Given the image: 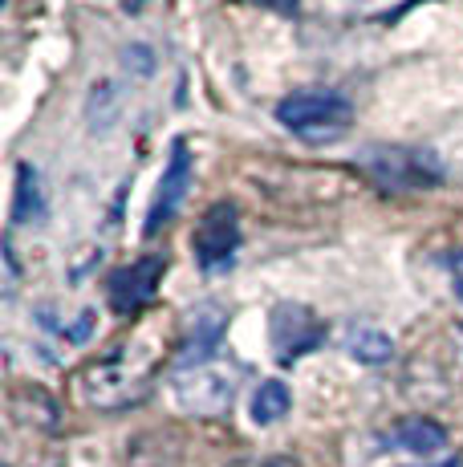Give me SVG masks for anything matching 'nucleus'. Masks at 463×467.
<instances>
[{"instance_id":"nucleus-1","label":"nucleus","mask_w":463,"mask_h":467,"mask_svg":"<svg viewBox=\"0 0 463 467\" xmlns=\"http://www.w3.org/2000/svg\"><path fill=\"white\" fill-rule=\"evenodd\" d=\"M155 349H142V346H122L118 354L102 358L94 362L90 370L82 374V399L98 410H118L139 402L142 394L150 390V379H155Z\"/></svg>"},{"instance_id":"nucleus-2","label":"nucleus","mask_w":463,"mask_h":467,"mask_svg":"<svg viewBox=\"0 0 463 467\" xmlns=\"http://www.w3.org/2000/svg\"><path fill=\"white\" fill-rule=\"evenodd\" d=\"M277 122L309 147H329L354 127V106L337 89H297L277 102Z\"/></svg>"},{"instance_id":"nucleus-3","label":"nucleus","mask_w":463,"mask_h":467,"mask_svg":"<svg viewBox=\"0 0 463 467\" xmlns=\"http://www.w3.org/2000/svg\"><path fill=\"white\" fill-rule=\"evenodd\" d=\"M358 167L366 171L382 192H427L443 179V163L435 150L423 147H398V142H374L362 147Z\"/></svg>"},{"instance_id":"nucleus-4","label":"nucleus","mask_w":463,"mask_h":467,"mask_svg":"<svg viewBox=\"0 0 463 467\" xmlns=\"http://www.w3.org/2000/svg\"><path fill=\"white\" fill-rule=\"evenodd\" d=\"M175 402L187 410V415L200 419H220L232 410V399H236V379L220 366H191V370L175 374Z\"/></svg>"},{"instance_id":"nucleus-5","label":"nucleus","mask_w":463,"mask_h":467,"mask_svg":"<svg viewBox=\"0 0 463 467\" xmlns=\"http://www.w3.org/2000/svg\"><path fill=\"white\" fill-rule=\"evenodd\" d=\"M322 341H325V321L309 305L281 301L269 313V346L281 362H297V358L314 354Z\"/></svg>"},{"instance_id":"nucleus-6","label":"nucleus","mask_w":463,"mask_h":467,"mask_svg":"<svg viewBox=\"0 0 463 467\" xmlns=\"http://www.w3.org/2000/svg\"><path fill=\"white\" fill-rule=\"evenodd\" d=\"M191 248H195V260H200L203 273H216V268H228L232 256L240 248V215L232 203H211L203 212L200 228L191 236Z\"/></svg>"},{"instance_id":"nucleus-7","label":"nucleus","mask_w":463,"mask_h":467,"mask_svg":"<svg viewBox=\"0 0 463 467\" xmlns=\"http://www.w3.org/2000/svg\"><path fill=\"white\" fill-rule=\"evenodd\" d=\"M187 187H191V150H187L183 139L171 142V159L163 167V179H159V192L150 200V212H147V223H142V236H155L159 228L171 223V215L180 212Z\"/></svg>"},{"instance_id":"nucleus-8","label":"nucleus","mask_w":463,"mask_h":467,"mask_svg":"<svg viewBox=\"0 0 463 467\" xmlns=\"http://www.w3.org/2000/svg\"><path fill=\"white\" fill-rule=\"evenodd\" d=\"M163 273H167V260L163 256H142V260H135V265L118 268V273L106 281V297H110L114 309L130 317V313H139L142 305L155 297Z\"/></svg>"},{"instance_id":"nucleus-9","label":"nucleus","mask_w":463,"mask_h":467,"mask_svg":"<svg viewBox=\"0 0 463 467\" xmlns=\"http://www.w3.org/2000/svg\"><path fill=\"white\" fill-rule=\"evenodd\" d=\"M224 326H228V313L220 305H200L191 313V337H187L183 354H180V366L191 370V366H208V358L216 354L220 337H224Z\"/></svg>"},{"instance_id":"nucleus-10","label":"nucleus","mask_w":463,"mask_h":467,"mask_svg":"<svg viewBox=\"0 0 463 467\" xmlns=\"http://www.w3.org/2000/svg\"><path fill=\"white\" fill-rule=\"evenodd\" d=\"M390 443L411 455L431 460V455H439L443 447H448V431L439 423H431V419H403V423L395 427V435H390Z\"/></svg>"},{"instance_id":"nucleus-11","label":"nucleus","mask_w":463,"mask_h":467,"mask_svg":"<svg viewBox=\"0 0 463 467\" xmlns=\"http://www.w3.org/2000/svg\"><path fill=\"white\" fill-rule=\"evenodd\" d=\"M345 354L358 358L362 366H382L395 358V341L374 326H354L350 334H345Z\"/></svg>"},{"instance_id":"nucleus-12","label":"nucleus","mask_w":463,"mask_h":467,"mask_svg":"<svg viewBox=\"0 0 463 467\" xmlns=\"http://www.w3.org/2000/svg\"><path fill=\"white\" fill-rule=\"evenodd\" d=\"M289 407H293V394H289V386L277 382V379H269V382H261L252 390V423L256 427H273V423H281L284 415H289Z\"/></svg>"},{"instance_id":"nucleus-13","label":"nucleus","mask_w":463,"mask_h":467,"mask_svg":"<svg viewBox=\"0 0 463 467\" xmlns=\"http://www.w3.org/2000/svg\"><path fill=\"white\" fill-rule=\"evenodd\" d=\"M46 220V200L37 187V171L29 163L16 167V200H13V223H41Z\"/></svg>"},{"instance_id":"nucleus-14","label":"nucleus","mask_w":463,"mask_h":467,"mask_svg":"<svg viewBox=\"0 0 463 467\" xmlns=\"http://www.w3.org/2000/svg\"><path fill=\"white\" fill-rule=\"evenodd\" d=\"M122 66L147 78V74H155V53H150L147 45H127V49H122Z\"/></svg>"},{"instance_id":"nucleus-15","label":"nucleus","mask_w":463,"mask_h":467,"mask_svg":"<svg viewBox=\"0 0 463 467\" xmlns=\"http://www.w3.org/2000/svg\"><path fill=\"white\" fill-rule=\"evenodd\" d=\"M232 467H301L297 460H284V455H269V460H240Z\"/></svg>"},{"instance_id":"nucleus-16","label":"nucleus","mask_w":463,"mask_h":467,"mask_svg":"<svg viewBox=\"0 0 463 467\" xmlns=\"http://www.w3.org/2000/svg\"><path fill=\"white\" fill-rule=\"evenodd\" d=\"M451 281H456V297L463 301V253H456V260H451Z\"/></svg>"},{"instance_id":"nucleus-17","label":"nucleus","mask_w":463,"mask_h":467,"mask_svg":"<svg viewBox=\"0 0 463 467\" xmlns=\"http://www.w3.org/2000/svg\"><path fill=\"white\" fill-rule=\"evenodd\" d=\"M256 5H269L277 13H297V0H256Z\"/></svg>"},{"instance_id":"nucleus-18","label":"nucleus","mask_w":463,"mask_h":467,"mask_svg":"<svg viewBox=\"0 0 463 467\" xmlns=\"http://www.w3.org/2000/svg\"><path fill=\"white\" fill-rule=\"evenodd\" d=\"M451 341H456V362H459V370H463V329H456V337H451Z\"/></svg>"}]
</instances>
